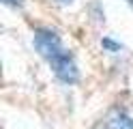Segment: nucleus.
<instances>
[{"label": "nucleus", "instance_id": "obj_3", "mask_svg": "<svg viewBox=\"0 0 133 129\" xmlns=\"http://www.w3.org/2000/svg\"><path fill=\"white\" fill-rule=\"evenodd\" d=\"M110 129H133V120L124 114H118L110 120Z\"/></svg>", "mask_w": 133, "mask_h": 129}, {"label": "nucleus", "instance_id": "obj_1", "mask_svg": "<svg viewBox=\"0 0 133 129\" xmlns=\"http://www.w3.org/2000/svg\"><path fill=\"white\" fill-rule=\"evenodd\" d=\"M49 65H52L54 73L60 77L62 82H66V84L77 82V77H79V73H77V65L73 63V58H71V54H69L66 50L60 52L58 56H54L52 60H49Z\"/></svg>", "mask_w": 133, "mask_h": 129}, {"label": "nucleus", "instance_id": "obj_4", "mask_svg": "<svg viewBox=\"0 0 133 129\" xmlns=\"http://www.w3.org/2000/svg\"><path fill=\"white\" fill-rule=\"evenodd\" d=\"M103 47L112 50V52H120V45H118V43H114V41H110V39H103Z\"/></svg>", "mask_w": 133, "mask_h": 129}, {"label": "nucleus", "instance_id": "obj_6", "mask_svg": "<svg viewBox=\"0 0 133 129\" xmlns=\"http://www.w3.org/2000/svg\"><path fill=\"white\" fill-rule=\"evenodd\" d=\"M58 2H64L66 4V2H73V0H58Z\"/></svg>", "mask_w": 133, "mask_h": 129}, {"label": "nucleus", "instance_id": "obj_5", "mask_svg": "<svg viewBox=\"0 0 133 129\" xmlns=\"http://www.w3.org/2000/svg\"><path fill=\"white\" fill-rule=\"evenodd\" d=\"M4 4H13V7H17V4H22V0H2Z\"/></svg>", "mask_w": 133, "mask_h": 129}, {"label": "nucleus", "instance_id": "obj_2", "mask_svg": "<svg viewBox=\"0 0 133 129\" xmlns=\"http://www.w3.org/2000/svg\"><path fill=\"white\" fill-rule=\"evenodd\" d=\"M35 47L39 50V54L45 56L47 60H52L54 56L60 54V52H64L60 39H58V34L52 32V30H39L35 34Z\"/></svg>", "mask_w": 133, "mask_h": 129}]
</instances>
